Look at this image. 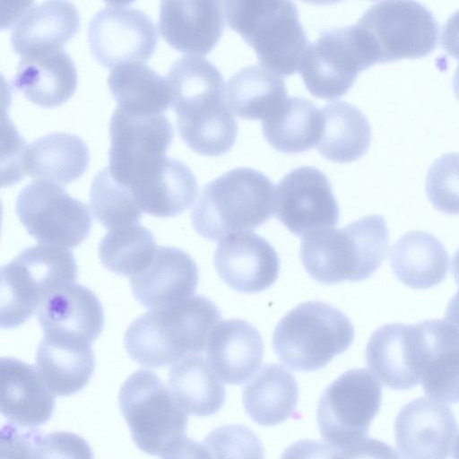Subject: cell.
<instances>
[{
  "mask_svg": "<svg viewBox=\"0 0 459 459\" xmlns=\"http://www.w3.org/2000/svg\"><path fill=\"white\" fill-rule=\"evenodd\" d=\"M221 318L211 299L192 295L172 306L150 309L134 320L124 345L131 359L143 366H172L187 355L202 353Z\"/></svg>",
  "mask_w": 459,
  "mask_h": 459,
  "instance_id": "obj_1",
  "label": "cell"
},
{
  "mask_svg": "<svg viewBox=\"0 0 459 459\" xmlns=\"http://www.w3.org/2000/svg\"><path fill=\"white\" fill-rule=\"evenodd\" d=\"M381 401L382 385L368 369L344 372L319 399L316 421L321 437L342 456L397 457L391 446L368 437Z\"/></svg>",
  "mask_w": 459,
  "mask_h": 459,
  "instance_id": "obj_2",
  "label": "cell"
},
{
  "mask_svg": "<svg viewBox=\"0 0 459 459\" xmlns=\"http://www.w3.org/2000/svg\"><path fill=\"white\" fill-rule=\"evenodd\" d=\"M119 407L132 438L143 452L162 458L203 456L204 446L186 438V412L153 372L140 369L123 384Z\"/></svg>",
  "mask_w": 459,
  "mask_h": 459,
  "instance_id": "obj_3",
  "label": "cell"
},
{
  "mask_svg": "<svg viewBox=\"0 0 459 459\" xmlns=\"http://www.w3.org/2000/svg\"><path fill=\"white\" fill-rule=\"evenodd\" d=\"M388 245L386 221L374 214L343 229H325L302 238L299 254L313 280L336 284L371 277L385 258Z\"/></svg>",
  "mask_w": 459,
  "mask_h": 459,
  "instance_id": "obj_4",
  "label": "cell"
},
{
  "mask_svg": "<svg viewBox=\"0 0 459 459\" xmlns=\"http://www.w3.org/2000/svg\"><path fill=\"white\" fill-rule=\"evenodd\" d=\"M225 21L268 71L299 72L310 42L292 0H221Z\"/></svg>",
  "mask_w": 459,
  "mask_h": 459,
  "instance_id": "obj_5",
  "label": "cell"
},
{
  "mask_svg": "<svg viewBox=\"0 0 459 459\" xmlns=\"http://www.w3.org/2000/svg\"><path fill=\"white\" fill-rule=\"evenodd\" d=\"M274 186L250 168L233 169L208 183L195 204V230L211 240L265 223L274 212Z\"/></svg>",
  "mask_w": 459,
  "mask_h": 459,
  "instance_id": "obj_6",
  "label": "cell"
},
{
  "mask_svg": "<svg viewBox=\"0 0 459 459\" xmlns=\"http://www.w3.org/2000/svg\"><path fill=\"white\" fill-rule=\"evenodd\" d=\"M77 274L74 256L64 247L41 243L22 251L1 268V327L23 324L50 293L74 283Z\"/></svg>",
  "mask_w": 459,
  "mask_h": 459,
  "instance_id": "obj_7",
  "label": "cell"
},
{
  "mask_svg": "<svg viewBox=\"0 0 459 459\" xmlns=\"http://www.w3.org/2000/svg\"><path fill=\"white\" fill-rule=\"evenodd\" d=\"M354 339L351 320L321 301L301 303L289 311L273 333V347L289 368L314 371L344 352Z\"/></svg>",
  "mask_w": 459,
  "mask_h": 459,
  "instance_id": "obj_8",
  "label": "cell"
},
{
  "mask_svg": "<svg viewBox=\"0 0 459 459\" xmlns=\"http://www.w3.org/2000/svg\"><path fill=\"white\" fill-rule=\"evenodd\" d=\"M356 26L376 64L420 58L437 45V22L415 0H382L366 11Z\"/></svg>",
  "mask_w": 459,
  "mask_h": 459,
  "instance_id": "obj_9",
  "label": "cell"
},
{
  "mask_svg": "<svg viewBox=\"0 0 459 459\" xmlns=\"http://www.w3.org/2000/svg\"><path fill=\"white\" fill-rule=\"evenodd\" d=\"M109 136L108 170L131 190L163 164L174 130L163 114L138 116L117 108L110 119Z\"/></svg>",
  "mask_w": 459,
  "mask_h": 459,
  "instance_id": "obj_10",
  "label": "cell"
},
{
  "mask_svg": "<svg viewBox=\"0 0 459 459\" xmlns=\"http://www.w3.org/2000/svg\"><path fill=\"white\" fill-rule=\"evenodd\" d=\"M374 65L355 24L321 31L310 45L299 73L313 96L336 100L350 91L362 71Z\"/></svg>",
  "mask_w": 459,
  "mask_h": 459,
  "instance_id": "obj_11",
  "label": "cell"
},
{
  "mask_svg": "<svg viewBox=\"0 0 459 459\" xmlns=\"http://www.w3.org/2000/svg\"><path fill=\"white\" fill-rule=\"evenodd\" d=\"M16 213L37 241L64 247L83 242L92 225L88 205L48 180L36 179L20 192Z\"/></svg>",
  "mask_w": 459,
  "mask_h": 459,
  "instance_id": "obj_12",
  "label": "cell"
},
{
  "mask_svg": "<svg viewBox=\"0 0 459 459\" xmlns=\"http://www.w3.org/2000/svg\"><path fill=\"white\" fill-rule=\"evenodd\" d=\"M274 213L292 234L302 238L334 228L340 210L326 175L315 167L302 166L279 182L274 193Z\"/></svg>",
  "mask_w": 459,
  "mask_h": 459,
  "instance_id": "obj_13",
  "label": "cell"
},
{
  "mask_svg": "<svg viewBox=\"0 0 459 459\" xmlns=\"http://www.w3.org/2000/svg\"><path fill=\"white\" fill-rule=\"evenodd\" d=\"M157 40L152 19L134 8H103L88 28L91 52L107 68L147 62L156 49Z\"/></svg>",
  "mask_w": 459,
  "mask_h": 459,
  "instance_id": "obj_14",
  "label": "cell"
},
{
  "mask_svg": "<svg viewBox=\"0 0 459 459\" xmlns=\"http://www.w3.org/2000/svg\"><path fill=\"white\" fill-rule=\"evenodd\" d=\"M213 264L221 280L239 293H257L278 278L281 262L273 247L252 230L238 231L221 239Z\"/></svg>",
  "mask_w": 459,
  "mask_h": 459,
  "instance_id": "obj_15",
  "label": "cell"
},
{
  "mask_svg": "<svg viewBox=\"0 0 459 459\" xmlns=\"http://www.w3.org/2000/svg\"><path fill=\"white\" fill-rule=\"evenodd\" d=\"M458 426L452 410L435 399L417 398L405 404L394 421L398 456L437 458L450 455Z\"/></svg>",
  "mask_w": 459,
  "mask_h": 459,
  "instance_id": "obj_16",
  "label": "cell"
},
{
  "mask_svg": "<svg viewBox=\"0 0 459 459\" xmlns=\"http://www.w3.org/2000/svg\"><path fill=\"white\" fill-rule=\"evenodd\" d=\"M369 368L391 389L406 390L420 381L424 351L419 324L393 323L377 329L366 347Z\"/></svg>",
  "mask_w": 459,
  "mask_h": 459,
  "instance_id": "obj_17",
  "label": "cell"
},
{
  "mask_svg": "<svg viewBox=\"0 0 459 459\" xmlns=\"http://www.w3.org/2000/svg\"><path fill=\"white\" fill-rule=\"evenodd\" d=\"M159 30L174 49L206 56L224 30L221 0H160Z\"/></svg>",
  "mask_w": 459,
  "mask_h": 459,
  "instance_id": "obj_18",
  "label": "cell"
},
{
  "mask_svg": "<svg viewBox=\"0 0 459 459\" xmlns=\"http://www.w3.org/2000/svg\"><path fill=\"white\" fill-rule=\"evenodd\" d=\"M167 82L177 122L206 118L228 107L223 77L205 58L188 56L176 60L168 72Z\"/></svg>",
  "mask_w": 459,
  "mask_h": 459,
  "instance_id": "obj_19",
  "label": "cell"
},
{
  "mask_svg": "<svg viewBox=\"0 0 459 459\" xmlns=\"http://www.w3.org/2000/svg\"><path fill=\"white\" fill-rule=\"evenodd\" d=\"M198 281V267L187 253L159 246L149 264L131 277L130 284L141 305L160 309L192 296Z\"/></svg>",
  "mask_w": 459,
  "mask_h": 459,
  "instance_id": "obj_20",
  "label": "cell"
},
{
  "mask_svg": "<svg viewBox=\"0 0 459 459\" xmlns=\"http://www.w3.org/2000/svg\"><path fill=\"white\" fill-rule=\"evenodd\" d=\"M44 335L91 343L104 326L102 306L87 287L72 283L50 293L38 309Z\"/></svg>",
  "mask_w": 459,
  "mask_h": 459,
  "instance_id": "obj_21",
  "label": "cell"
},
{
  "mask_svg": "<svg viewBox=\"0 0 459 459\" xmlns=\"http://www.w3.org/2000/svg\"><path fill=\"white\" fill-rule=\"evenodd\" d=\"M2 414L15 426L37 428L46 423L55 409V394L38 369L14 358L0 361Z\"/></svg>",
  "mask_w": 459,
  "mask_h": 459,
  "instance_id": "obj_22",
  "label": "cell"
},
{
  "mask_svg": "<svg viewBox=\"0 0 459 459\" xmlns=\"http://www.w3.org/2000/svg\"><path fill=\"white\" fill-rule=\"evenodd\" d=\"M207 360L227 384L242 385L260 368L264 343L259 331L243 319L218 323L207 343Z\"/></svg>",
  "mask_w": 459,
  "mask_h": 459,
  "instance_id": "obj_23",
  "label": "cell"
},
{
  "mask_svg": "<svg viewBox=\"0 0 459 459\" xmlns=\"http://www.w3.org/2000/svg\"><path fill=\"white\" fill-rule=\"evenodd\" d=\"M77 82L74 63L60 48L23 57L12 84L32 103L55 108L74 95Z\"/></svg>",
  "mask_w": 459,
  "mask_h": 459,
  "instance_id": "obj_24",
  "label": "cell"
},
{
  "mask_svg": "<svg viewBox=\"0 0 459 459\" xmlns=\"http://www.w3.org/2000/svg\"><path fill=\"white\" fill-rule=\"evenodd\" d=\"M424 345L420 382L431 398L459 402V333L446 319L419 322Z\"/></svg>",
  "mask_w": 459,
  "mask_h": 459,
  "instance_id": "obj_25",
  "label": "cell"
},
{
  "mask_svg": "<svg viewBox=\"0 0 459 459\" xmlns=\"http://www.w3.org/2000/svg\"><path fill=\"white\" fill-rule=\"evenodd\" d=\"M81 18L67 0H46L33 7L12 32L13 51L22 56L60 49L78 31Z\"/></svg>",
  "mask_w": 459,
  "mask_h": 459,
  "instance_id": "obj_26",
  "label": "cell"
},
{
  "mask_svg": "<svg viewBox=\"0 0 459 459\" xmlns=\"http://www.w3.org/2000/svg\"><path fill=\"white\" fill-rule=\"evenodd\" d=\"M89 149L79 136L66 133L46 134L24 147L22 172L24 176L60 186L79 178L88 168Z\"/></svg>",
  "mask_w": 459,
  "mask_h": 459,
  "instance_id": "obj_27",
  "label": "cell"
},
{
  "mask_svg": "<svg viewBox=\"0 0 459 459\" xmlns=\"http://www.w3.org/2000/svg\"><path fill=\"white\" fill-rule=\"evenodd\" d=\"M37 369L48 389L57 396L81 391L95 368L91 343L44 335L36 357Z\"/></svg>",
  "mask_w": 459,
  "mask_h": 459,
  "instance_id": "obj_28",
  "label": "cell"
},
{
  "mask_svg": "<svg viewBox=\"0 0 459 459\" xmlns=\"http://www.w3.org/2000/svg\"><path fill=\"white\" fill-rule=\"evenodd\" d=\"M390 264L396 278L404 285L424 290L443 281L447 273L449 256L435 236L412 230L402 236L392 247Z\"/></svg>",
  "mask_w": 459,
  "mask_h": 459,
  "instance_id": "obj_29",
  "label": "cell"
},
{
  "mask_svg": "<svg viewBox=\"0 0 459 459\" xmlns=\"http://www.w3.org/2000/svg\"><path fill=\"white\" fill-rule=\"evenodd\" d=\"M131 192L142 211L168 218L182 213L193 204L198 186L185 163L167 157L152 176L134 186Z\"/></svg>",
  "mask_w": 459,
  "mask_h": 459,
  "instance_id": "obj_30",
  "label": "cell"
},
{
  "mask_svg": "<svg viewBox=\"0 0 459 459\" xmlns=\"http://www.w3.org/2000/svg\"><path fill=\"white\" fill-rule=\"evenodd\" d=\"M299 388L295 377L280 364L264 365L242 392L247 415L262 426H274L295 412Z\"/></svg>",
  "mask_w": 459,
  "mask_h": 459,
  "instance_id": "obj_31",
  "label": "cell"
},
{
  "mask_svg": "<svg viewBox=\"0 0 459 459\" xmlns=\"http://www.w3.org/2000/svg\"><path fill=\"white\" fill-rule=\"evenodd\" d=\"M168 385L178 405L191 415H213L225 402L224 385L201 353L187 355L173 364Z\"/></svg>",
  "mask_w": 459,
  "mask_h": 459,
  "instance_id": "obj_32",
  "label": "cell"
},
{
  "mask_svg": "<svg viewBox=\"0 0 459 459\" xmlns=\"http://www.w3.org/2000/svg\"><path fill=\"white\" fill-rule=\"evenodd\" d=\"M320 110L323 128L316 149L325 159L348 163L366 154L371 143V128L366 116L357 107L345 101H334Z\"/></svg>",
  "mask_w": 459,
  "mask_h": 459,
  "instance_id": "obj_33",
  "label": "cell"
},
{
  "mask_svg": "<svg viewBox=\"0 0 459 459\" xmlns=\"http://www.w3.org/2000/svg\"><path fill=\"white\" fill-rule=\"evenodd\" d=\"M262 128L265 140L275 150L289 154L304 152L319 142L321 110L306 98L290 97L263 119Z\"/></svg>",
  "mask_w": 459,
  "mask_h": 459,
  "instance_id": "obj_34",
  "label": "cell"
},
{
  "mask_svg": "<svg viewBox=\"0 0 459 459\" xmlns=\"http://www.w3.org/2000/svg\"><path fill=\"white\" fill-rule=\"evenodd\" d=\"M108 85L117 108L129 114L160 115L170 106L167 80L143 63L113 68Z\"/></svg>",
  "mask_w": 459,
  "mask_h": 459,
  "instance_id": "obj_35",
  "label": "cell"
},
{
  "mask_svg": "<svg viewBox=\"0 0 459 459\" xmlns=\"http://www.w3.org/2000/svg\"><path fill=\"white\" fill-rule=\"evenodd\" d=\"M224 99L238 117L258 120L275 111L288 99V91L277 74L264 67L249 65L228 80Z\"/></svg>",
  "mask_w": 459,
  "mask_h": 459,
  "instance_id": "obj_36",
  "label": "cell"
},
{
  "mask_svg": "<svg viewBox=\"0 0 459 459\" xmlns=\"http://www.w3.org/2000/svg\"><path fill=\"white\" fill-rule=\"evenodd\" d=\"M157 246L152 233L139 223L110 230L99 246V257L109 271L134 276L153 257Z\"/></svg>",
  "mask_w": 459,
  "mask_h": 459,
  "instance_id": "obj_37",
  "label": "cell"
},
{
  "mask_svg": "<svg viewBox=\"0 0 459 459\" xmlns=\"http://www.w3.org/2000/svg\"><path fill=\"white\" fill-rule=\"evenodd\" d=\"M90 203L95 218L108 230L138 223L142 218L133 193L112 177L108 168L95 176Z\"/></svg>",
  "mask_w": 459,
  "mask_h": 459,
  "instance_id": "obj_38",
  "label": "cell"
},
{
  "mask_svg": "<svg viewBox=\"0 0 459 459\" xmlns=\"http://www.w3.org/2000/svg\"><path fill=\"white\" fill-rule=\"evenodd\" d=\"M426 194L433 206L446 214H459V152L437 158L426 176Z\"/></svg>",
  "mask_w": 459,
  "mask_h": 459,
  "instance_id": "obj_39",
  "label": "cell"
},
{
  "mask_svg": "<svg viewBox=\"0 0 459 459\" xmlns=\"http://www.w3.org/2000/svg\"><path fill=\"white\" fill-rule=\"evenodd\" d=\"M33 4L34 0H2L1 28L13 26L32 9Z\"/></svg>",
  "mask_w": 459,
  "mask_h": 459,
  "instance_id": "obj_40",
  "label": "cell"
},
{
  "mask_svg": "<svg viewBox=\"0 0 459 459\" xmlns=\"http://www.w3.org/2000/svg\"><path fill=\"white\" fill-rule=\"evenodd\" d=\"M441 43L448 55L459 59V10L444 25Z\"/></svg>",
  "mask_w": 459,
  "mask_h": 459,
  "instance_id": "obj_41",
  "label": "cell"
},
{
  "mask_svg": "<svg viewBox=\"0 0 459 459\" xmlns=\"http://www.w3.org/2000/svg\"><path fill=\"white\" fill-rule=\"evenodd\" d=\"M446 320L459 333V290L446 307Z\"/></svg>",
  "mask_w": 459,
  "mask_h": 459,
  "instance_id": "obj_42",
  "label": "cell"
},
{
  "mask_svg": "<svg viewBox=\"0 0 459 459\" xmlns=\"http://www.w3.org/2000/svg\"><path fill=\"white\" fill-rule=\"evenodd\" d=\"M452 273L456 283L459 285V249L455 252L452 259Z\"/></svg>",
  "mask_w": 459,
  "mask_h": 459,
  "instance_id": "obj_43",
  "label": "cell"
},
{
  "mask_svg": "<svg viewBox=\"0 0 459 459\" xmlns=\"http://www.w3.org/2000/svg\"><path fill=\"white\" fill-rule=\"evenodd\" d=\"M304 3L315 5H331L340 3L343 0H301Z\"/></svg>",
  "mask_w": 459,
  "mask_h": 459,
  "instance_id": "obj_44",
  "label": "cell"
},
{
  "mask_svg": "<svg viewBox=\"0 0 459 459\" xmlns=\"http://www.w3.org/2000/svg\"><path fill=\"white\" fill-rule=\"evenodd\" d=\"M453 89L455 97L459 100V65L457 66L453 78Z\"/></svg>",
  "mask_w": 459,
  "mask_h": 459,
  "instance_id": "obj_45",
  "label": "cell"
},
{
  "mask_svg": "<svg viewBox=\"0 0 459 459\" xmlns=\"http://www.w3.org/2000/svg\"><path fill=\"white\" fill-rule=\"evenodd\" d=\"M105 2L110 4H116V5H126L129 4L135 0H104Z\"/></svg>",
  "mask_w": 459,
  "mask_h": 459,
  "instance_id": "obj_46",
  "label": "cell"
},
{
  "mask_svg": "<svg viewBox=\"0 0 459 459\" xmlns=\"http://www.w3.org/2000/svg\"><path fill=\"white\" fill-rule=\"evenodd\" d=\"M455 458H459V435L456 439L455 447V453L453 455Z\"/></svg>",
  "mask_w": 459,
  "mask_h": 459,
  "instance_id": "obj_47",
  "label": "cell"
}]
</instances>
